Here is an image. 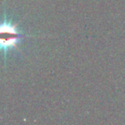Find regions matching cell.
<instances>
[{
	"label": "cell",
	"mask_w": 125,
	"mask_h": 125,
	"mask_svg": "<svg viewBox=\"0 0 125 125\" xmlns=\"http://www.w3.org/2000/svg\"><path fill=\"white\" fill-rule=\"evenodd\" d=\"M18 24L19 22L14 24L6 20L0 23V49L4 52V56H6V53L10 49L15 48L20 51L17 44L22 39L36 37L20 33L17 30Z\"/></svg>",
	"instance_id": "1"
}]
</instances>
